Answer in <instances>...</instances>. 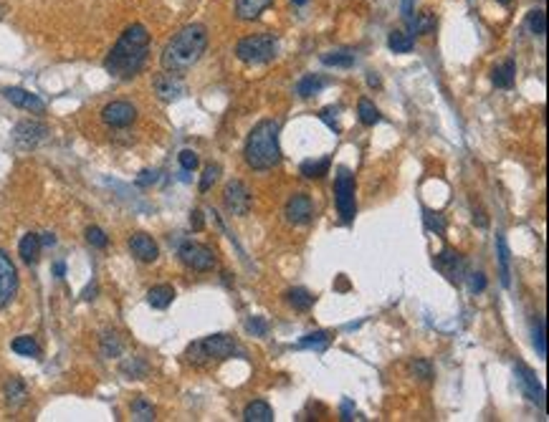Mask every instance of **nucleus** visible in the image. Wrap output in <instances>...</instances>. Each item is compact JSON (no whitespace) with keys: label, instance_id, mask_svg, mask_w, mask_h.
Returning <instances> with one entry per match:
<instances>
[{"label":"nucleus","instance_id":"16","mask_svg":"<svg viewBox=\"0 0 549 422\" xmlns=\"http://www.w3.org/2000/svg\"><path fill=\"white\" fill-rule=\"evenodd\" d=\"M514 375H517L519 384H521V390H524V395L532 402H537L539 407H544V390H541V384L537 382V377H534V372L529 367H524V364H517L514 367Z\"/></svg>","mask_w":549,"mask_h":422},{"label":"nucleus","instance_id":"32","mask_svg":"<svg viewBox=\"0 0 549 422\" xmlns=\"http://www.w3.org/2000/svg\"><path fill=\"white\" fill-rule=\"evenodd\" d=\"M147 372H149V367L142 357H132V359H127L125 364H122V375L129 377V379H142V377H147Z\"/></svg>","mask_w":549,"mask_h":422},{"label":"nucleus","instance_id":"58","mask_svg":"<svg viewBox=\"0 0 549 422\" xmlns=\"http://www.w3.org/2000/svg\"><path fill=\"white\" fill-rule=\"evenodd\" d=\"M496 3H502V5H509L511 0H496Z\"/></svg>","mask_w":549,"mask_h":422},{"label":"nucleus","instance_id":"30","mask_svg":"<svg viewBox=\"0 0 549 422\" xmlns=\"http://www.w3.org/2000/svg\"><path fill=\"white\" fill-rule=\"evenodd\" d=\"M357 114H360V122L365 126H375L380 119H383V114L377 111V107L369 99H360V104H357Z\"/></svg>","mask_w":549,"mask_h":422},{"label":"nucleus","instance_id":"37","mask_svg":"<svg viewBox=\"0 0 549 422\" xmlns=\"http://www.w3.org/2000/svg\"><path fill=\"white\" fill-rule=\"evenodd\" d=\"M185 357H188V362L193 364V367H205L208 364V354H205L203 349V342H193V344L188 346V352H185Z\"/></svg>","mask_w":549,"mask_h":422},{"label":"nucleus","instance_id":"47","mask_svg":"<svg viewBox=\"0 0 549 422\" xmlns=\"http://www.w3.org/2000/svg\"><path fill=\"white\" fill-rule=\"evenodd\" d=\"M332 114H334V107H327V109L322 111V119L324 122H327V124L332 126V129H334V132H339V124H337V119L332 117Z\"/></svg>","mask_w":549,"mask_h":422},{"label":"nucleus","instance_id":"6","mask_svg":"<svg viewBox=\"0 0 549 422\" xmlns=\"http://www.w3.org/2000/svg\"><path fill=\"white\" fill-rule=\"evenodd\" d=\"M177 253H180L182 263L188 268H193V271L205 274V271L215 268V253H213V248L203 245V243H182Z\"/></svg>","mask_w":549,"mask_h":422},{"label":"nucleus","instance_id":"51","mask_svg":"<svg viewBox=\"0 0 549 422\" xmlns=\"http://www.w3.org/2000/svg\"><path fill=\"white\" fill-rule=\"evenodd\" d=\"M402 18L408 21V18H413V0H402Z\"/></svg>","mask_w":549,"mask_h":422},{"label":"nucleus","instance_id":"9","mask_svg":"<svg viewBox=\"0 0 549 422\" xmlns=\"http://www.w3.org/2000/svg\"><path fill=\"white\" fill-rule=\"evenodd\" d=\"M152 87H155V94L162 99V102H175L185 94V84L180 81V74H157L152 78Z\"/></svg>","mask_w":549,"mask_h":422},{"label":"nucleus","instance_id":"34","mask_svg":"<svg viewBox=\"0 0 549 422\" xmlns=\"http://www.w3.org/2000/svg\"><path fill=\"white\" fill-rule=\"evenodd\" d=\"M13 352L21 354V357H39L41 346L36 344L33 336H18V339H13Z\"/></svg>","mask_w":549,"mask_h":422},{"label":"nucleus","instance_id":"4","mask_svg":"<svg viewBox=\"0 0 549 422\" xmlns=\"http://www.w3.org/2000/svg\"><path fill=\"white\" fill-rule=\"evenodd\" d=\"M276 54H279V41L271 33H256V36H246V38L238 41L235 46V56L244 63H268L274 61Z\"/></svg>","mask_w":549,"mask_h":422},{"label":"nucleus","instance_id":"1","mask_svg":"<svg viewBox=\"0 0 549 422\" xmlns=\"http://www.w3.org/2000/svg\"><path fill=\"white\" fill-rule=\"evenodd\" d=\"M149 58V33L142 23H132L127 28L119 41L114 43V48L107 56V71L117 78H132L137 76L144 63Z\"/></svg>","mask_w":549,"mask_h":422},{"label":"nucleus","instance_id":"33","mask_svg":"<svg viewBox=\"0 0 549 422\" xmlns=\"http://www.w3.org/2000/svg\"><path fill=\"white\" fill-rule=\"evenodd\" d=\"M286 298H289V304L294 306V309H299V311H309L314 306V296L306 289H291L289 293H286Z\"/></svg>","mask_w":549,"mask_h":422},{"label":"nucleus","instance_id":"5","mask_svg":"<svg viewBox=\"0 0 549 422\" xmlns=\"http://www.w3.org/2000/svg\"><path fill=\"white\" fill-rule=\"evenodd\" d=\"M334 195H337V210L342 223H352L357 203H354V175L349 170H339L337 182H334Z\"/></svg>","mask_w":549,"mask_h":422},{"label":"nucleus","instance_id":"49","mask_svg":"<svg viewBox=\"0 0 549 422\" xmlns=\"http://www.w3.org/2000/svg\"><path fill=\"white\" fill-rule=\"evenodd\" d=\"M155 180H157V175L149 173V170H144V173L137 177V185H140V188H144V185H149V182H155Z\"/></svg>","mask_w":549,"mask_h":422},{"label":"nucleus","instance_id":"40","mask_svg":"<svg viewBox=\"0 0 549 422\" xmlns=\"http://www.w3.org/2000/svg\"><path fill=\"white\" fill-rule=\"evenodd\" d=\"M423 218H425V225H428V230H435L438 235L446 233V220H443V215H440V212L425 210Z\"/></svg>","mask_w":549,"mask_h":422},{"label":"nucleus","instance_id":"8","mask_svg":"<svg viewBox=\"0 0 549 422\" xmlns=\"http://www.w3.org/2000/svg\"><path fill=\"white\" fill-rule=\"evenodd\" d=\"M18 291V271L13 260L6 256V250H0V309L13 301Z\"/></svg>","mask_w":549,"mask_h":422},{"label":"nucleus","instance_id":"21","mask_svg":"<svg viewBox=\"0 0 549 422\" xmlns=\"http://www.w3.org/2000/svg\"><path fill=\"white\" fill-rule=\"evenodd\" d=\"M244 420L246 422H274V410H271L268 402L256 399V402H251V405H246Z\"/></svg>","mask_w":549,"mask_h":422},{"label":"nucleus","instance_id":"25","mask_svg":"<svg viewBox=\"0 0 549 422\" xmlns=\"http://www.w3.org/2000/svg\"><path fill=\"white\" fill-rule=\"evenodd\" d=\"M301 175H304L306 180H319V177H324L327 175V170H330V157H322V159H306V162H301Z\"/></svg>","mask_w":549,"mask_h":422},{"label":"nucleus","instance_id":"35","mask_svg":"<svg viewBox=\"0 0 549 422\" xmlns=\"http://www.w3.org/2000/svg\"><path fill=\"white\" fill-rule=\"evenodd\" d=\"M129 410H132V417H134V420H140V422H152V420H155V407L149 405V402L144 397H137V399H134Z\"/></svg>","mask_w":549,"mask_h":422},{"label":"nucleus","instance_id":"22","mask_svg":"<svg viewBox=\"0 0 549 422\" xmlns=\"http://www.w3.org/2000/svg\"><path fill=\"white\" fill-rule=\"evenodd\" d=\"M18 253H21L23 263L33 266V263L39 260V256H41V238H39V235H36V233L23 235V241H21V245H18Z\"/></svg>","mask_w":549,"mask_h":422},{"label":"nucleus","instance_id":"48","mask_svg":"<svg viewBox=\"0 0 549 422\" xmlns=\"http://www.w3.org/2000/svg\"><path fill=\"white\" fill-rule=\"evenodd\" d=\"M339 412H342V420H354V407H352V402H349V399H345V402H342V410H339Z\"/></svg>","mask_w":549,"mask_h":422},{"label":"nucleus","instance_id":"27","mask_svg":"<svg viewBox=\"0 0 549 422\" xmlns=\"http://www.w3.org/2000/svg\"><path fill=\"white\" fill-rule=\"evenodd\" d=\"M25 395H28V390H25V384L21 382V379L10 377L8 382H6V399H8L10 407L23 405V402H25Z\"/></svg>","mask_w":549,"mask_h":422},{"label":"nucleus","instance_id":"44","mask_svg":"<svg viewBox=\"0 0 549 422\" xmlns=\"http://www.w3.org/2000/svg\"><path fill=\"white\" fill-rule=\"evenodd\" d=\"M180 167L185 170V173L197 170V155L193 152V149H182L180 152Z\"/></svg>","mask_w":549,"mask_h":422},{"label":"nucleus","instance_id":"56","mask_svg":"<svg viewBox=\"0 0 549 422\" xmlns=\"http://www.w3.org/2000/svg\"><path fill=\"white\" fill-rule=\"evenodd\" d=\"M6 10H8V8H6V5H3V3H0V18L6 16Z\"/></svg>","mask_w":549,"mask_h":422},{"label":"nucleus","instance_id":"12","mask_svg":"<svg viewBox=\"0 0 549 422\" xmlns=\"http://www.w3.org/2000/svg\"><path fill=\"white\" fill-rule=\"evenodd\" d=\"M102 119L104 124L122 129V126H129L137 119V109L129 102H111L102 109Z\"/></svg>","mask_w":549,"mask_h":422},{"label":"nucleus","instance_id":"39","mask_svg":"<svg viewBox=\"0 0 549 422\" xmlns=\"http://www.w3.org/2000/svg\"><path fill=\"white\" fill-rule=\"evenodd\" d=\"M534 346L537 354L544 357L547 354V336H544V319H534Z\"/></svg>","mask_w":549,"mask_h":422},{"label":"nucleus","instance_id":"31","mask_svg":"<svg viewBox=\"0 0 549 422\" xmlns=\"http://www.w3.org/2000/svg\"><path fill=\"white\" fill-rule=\"evenodd\" d=\"M387 46L395 51V54H410L413 51V36L402 31H392L387 36Z\"/></svg>","mask_w":549,"mask_h":422},{"label":"nucleus","instance_id":"52","mask_svg":"<svg viewBox=\"0 0 549 422\" xmlns=\"http://www.w3.org/2000/svg\"><path fill=\"white\" fill-rule=\"evenodd\" d=\"M81 296L87 298V301H92V298H94V296H96V283H92V286H89V289H87V291H84V293H81Z\"/></svg>","mask_w":549,"mask_h":422},{"label":"nucleus","instance_id":"54","mask_svg":"<svg viewBox=\"0 0 549 422\" xmlns=\"http://www.w3.org/2000/svg\"><path fill=\"white\" fill-rule=\"evenodd\" d=\"M367 84H369V87H380V76H377L375 71H369V76H367Z\"/></svg>","mask_w":549,"mask_h":422},{"label":"nucleus","instance_id":"15","mask_svg":"<svg viewBox=\"0 0 549 422\" xmlns=\"http://www.w3.org/2000/svg\"><path fill=\"white\" fill-rule=\"evenodd\" d=\"M435 266L443 271V274L448 276V281L453 283H461L463 281V274H466V263H463V258L455 253V250L446 248L440 250L438 256H435Z\"/></svg>","mask_w":549,"mask_h":422},{"label":"nucleus","instance_id":"11","mask_svg":"<svg viewBox=\"0 0 549 422\" xmlns=\"http://www.w3.org/2000/svg\"><path fill=\"white\" fill-rule=\"evenodd\" d=\"M314 218V203L306 192H297V195L289 197L286 203V220L294 223V225H306L309 220Z\"/></svg>","mask_w":549,"mask_h":422},{"label":"nucleus","instance_id":"19","mask_svg":"<svg viewBox=\"0 0 549 422\" xmlns=\"http://www.w3.org/2000/svg\"><path fill=\"white\" fill-rule=\"evenodd\" d=\"M175 301V289L167 286V283H160V286H152L147 291V304L152 309H167V306Z\"/></svg>","mask_w":549,"mask_h":422},{"label":"nucleus","instance_id":"18","mask_svg":"<svg viewBox=\"0 0 549 422\" xmlns=\"http://www.w3.org/2000/svg\"><path fill=\"white\" fill-rule=\"evenodd\" d=\"M274 0H235V16L238 21H256Z\"/></svg>","mask_w":549,"mask_h":422},{"label":"nucleus","instance_id":"20","mask_svg":"<svg viewBox=\"0 0 549 422\" xmlns=\"http://www.w3.org/2000/svg\"><path fill=\"white\" fill-rule=\"evenodd\" d=\"M496 250H499V268H502V286L504 289H509L511 286V253H509V245H506V238L499 233L496 238Z\"/></svg>","mask_w":549,"mask_h":422},{"label":"nucleus","instance_id":"55","mask_svg":"<svg viewBox=\"0 0 549 422\" xmlns=\"http://www.w3.org/2000/svg\"><path fill=\"white\" fill-rule=\"evenodd\" d=\"M56 238L51 233H43V238H41V245H54Z\"/></svg>","mask_w":549,"mask_h":422},{"label":"nucleus","instance_id":"29","mask_svg":"<svg viewBox=\"0 0 549 422\" xmlns=\"http://www.w3.org/2000/svg\"><path fill=\"white\" fill-rule=\"evenodd\" d=\"M410 23V31L416 33V36H425V33H431L433 28H435V16H433L431 10H425V13H420L418 18H408ZM410 33V36H413Z\"/></svg>","mask_w":549,"mask_h":422},{"label":"nucleus","instance_id":"41","mask_svg":"<svg viewBox=\"0 0 549 422\" xmlns=\"http://www.w3.org/2000/svg\"><path fill=\"white\" fill-rule=\"evenodd\" d=\"M218 175H220L218 164H208V167H205V173H203V177H200V192H208V190L215 185Z\"/></svg>","mask_w":549,"mask_h":422},{"label":"nucleus","instance_id":"28","mask_svg":"<svg viewBox=\"0 0 549 422\" xmlns=\"http://www.w3.org/2000/svg\"><path fill=\"white\" fill-rule=\"evenodd\" d=\"M324 87H327V78H319V76H314V74H309V76H304L301 81H299L297 94L304 96V99H309V96L319 94Z\"/></svg>","mask_w":549,"mask_h":422},{"label":"nucleus","instance_id":"50","mask_svg":"<svg viewBox=\"0 0 549 422\" xmlns=\"http://www.w3.org/2000/svg\"><path fill=\"white\" fill-rule=\"evenodd\" d=\"M190 225H193V230H203V212H200V210L193 212V218H190Z\"/></svg>","mask_w":549,"mask_h":422},{"label":"nucleus","instance_id":"43","mask_svg":"<svg viewBox=\"0 0 549 422\" xmlns=\"http://www.w3.org/2000/svg\"><path fill=\"white\" fill-rule=\"evenodd\" d=\"M246 329H248L253 336H266L268 334V324H266V319H261V316H253V319L246 321Z\"/></svg>","mask_w":549,"mask_h":422},{"label":"nucleus","instance_id":"23","mask_svg":"<svg viewBox=\"0 0 549 422\" xmlns=\"http://www.w3.org/2000/svg\"><path fill=\"white\" fill-rule=\"evenodd\" d=\"M514 78H517V63L514 61H504L502 66H496L494 74H491V81H494V87H499V89H511L514 87Z\"/></svg>","mask_w":549,"mask_h":422},{"label":"nucleus","instance_id":"14","mask_svg":"<svg viewBox=\"0 0 549 422\" xmlns=\"http://www.w3.org/2000/svg\"><path fill=\"white\" fill-rule=\"evenodd\" d=\"M3 96H6V99L13 104V107L31 111V114H43V111H46V104L41 102L39 96L31 94V91H25V89H21V87L3 89Z\"/></svg>","mask_w":549,"mask_h":422},{"label":"nucleus","instance_id":"7","mask_svg":"<svg viewBox=\"0 0 549 422\" xmlns=\"http://www.w3.org/2000/svg\"><path fill=\"white\" fill-rule=\"evenodd\" d=\"M223 203H226V210L230 215H248V210H251V192L241 180H233L226 185Z\"/></svg>","mask_w":549,"mask_h":422},{"label":"nucleus","instance_id":"26","mask_svg":"<svg viewBox=\"0 0 549 422\" xmlns=\"http://www.w3.org/2000/svg\"><path fill=\"white\" fill-rule=\"evenodd\" d=\"M354 54L352 51H327V54L322 56V63L324 66H334V69H349V66H354Z\"/></svg>","mask_w":549,"mask_h":422},{"label":"nucleus","instance_id":"45","mask_svg":"<svg viewBox=\"0 0 549 422\" xmlns=\"http://www.w3.org/2000/svg\"><path fill=\"white\" fill-rule=\"evenodd\" d=\"M469 286H471V291H473V293H481V291L486 289V276H484V274H471Z\"/></svg>","mask_w":549,"mask_h":422},{"label":"nucleus","instance_id":"13","mask_svg":"<svg viewBox=\"0 0 549 422\" xmlns=\"http://www.w3.org/2000/svg\"><path fill=\"white\" fill-rule=\"evenodd\" d=\"M203 349L208 354V359H230L235 352H238V346H235V339L228 334H213L208 339H203Z\"/></svg>","mask_w":549,"mask_h":422},{"label":"nucleus","instance_id":"38","mask_svg":"<svg viewBox=\"0 0 549 422\" xmlns=\"http://www.w3.org/2000/svg\"><path fill=\"white\" fill-rule=\"evenodd\" d=\"M102 352H104V357H119V354H122V342H119L117 334L107 331V334L102 336Z\"/></svg>","mask_w":549,"mask_h":422},{"label":"nucleus","instance_id":"57","mask_svg":"<svg viewBox=\"0 0 549 422\" xmlns=\"http://www.w3.org/2000/svg\"><path fill=\"white\" fill-rule=\"evenodd\" d=\"M291 3H294V5H304L306 0H291Z\"/></svg>","mask_w":549,"mask_h":422},{"label":"nucleus","instance_id":"3","mask_svg":"<svg viewBox=\"0 0 549 422\" xmlns=\"http://www.w3.org/2000/svg\"><path fill=\"white\" fill-rule=\"evenodd\" d=\"M279 122L274 119H263L253 126V132L248 134V142H246V162L251 170H271L279 164L281 159V147H279Z\"/></svg>","mask_w":549,"mask_h":422},{"label":"nucleus","instance_id":"53","mask_svg":"<svg viewBox=\"0 0 549 422\" xmlns=\"http://www.w3.org/2000/svg\"><path fill=\"white\" fill-rule=\"evenodd\" d=\"M54 274H56V278H63V274H66V266H63L61 260H58V263L54 266Z\"/></svg>","mask_w":549,"mask_h":422},{"label":"nucleus","instance_id":"10","mask_svg":"<svg viewBox=\"0 0 549 422\" xmlns=\"http://www.w3.org/2000/svg\"><path fill=\"white\" fill-rule=\"evenodd\" d=\"M46 137H48V129L41 124V122H21V124L13 129V140H16L18 147H23V149L39 147Z\"/></svg>","mask_w":549,"mask_h":422},{"label":"nucleus","instance_id":"24","mask_svg":"<svg viewBox=\"0 0 549 422\" xmlns=\"http://www.w3.org/2000/svg\"><path fill=\"white\" fill-rule=\"evenodd\" d=\"M332 342V334L330 331H312V334L301 336V342H299V349H316V352H324Z\"/></svg>","mask_w":549,"mask_h":422},{"label":"nucleus","instance_id":"36","mask_svg":"<svg viewBox=\"0 0 549 422\" xmlns=\"http://www.w3.org/2000/svg\"><path fill=\"white\" fill-rule=\"evenodd\" d=\"M526 25L534 36H544L547 33V13L544 10H532L529 18H526Z\"/></svg>","mask_w":549,"mask_h":422},{"label":"nucleus","instance_id":"42","mask_svg":"<svg viewBox=\"0 0 549 422\" xmlns=\"http://www.w3.org/2000/svg\"><path fill=\"white\" fill-rule=\"evenodd\" d=\"M87 241L94 245V248H107V243H109V238L104 235V230L102 227H96V225H92L87 230Z\"/></svg>","mask_w":549,"mask_h":422},{"label":"nucleus","instance_id":"2","mask_svg":"<svg viewBox=\"0 0 549 422\" xmlns=\"http://www.w3.org/2000/svg\"><path fill=\"white\" fill-rule=\"evenodd\" d=\"M205 48H208V28L200 23L185 25L167 41L162 51V69L170 74H182L193 69L203 58Z\"/></svg>","mask_w":549,"mask_h":422},{"label":"nucleus","instance_id":"46","mask_svg":"<svg viewBox=\"0 0 549 422\" xmlns=\"http://www.w3.org/2000/svg\"><path fill=\"white\" fill-rule=\"evenodd\" d=\"M413 372H416V375L420 377V379H431V377H433L431 364H428L425 359H418L416 364H413Z\"/></svg>","mask_w":549,"mask_h":422},{"label":"nucleus","instance_id":"17","mask_svg":"<svg viewBox=\"0 0 549 422\" xmlns=\"http://www.w3.org/2000/svg\"><path fill=\"white\" fill-rule=\"evenodd\" d=\"M129 250L134 253V258L144 260V263H152V260H157V256H160L157 243L152 241V235H147V233H134L132 238H129Z\"/></svg>","mask_w":549,"mask_h":422}]
</instances>
